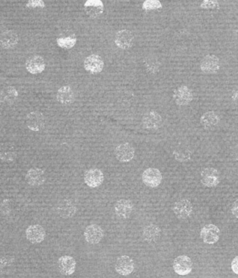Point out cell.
<instances>
[{
    "label": "cell",
    "instance_id": "6da1fadb",
    "mask_svg": "<svg viewBox=\"0 0 238 278\" xmlns=\"http://www.w3.org/2000/svg\"><path fill=\"white\" fill-rule=\"evenodd\" d=\"M142 179L145 185L154 188L160 185L162 181V175L157 168H148L142 173Z\"/></svg>",
    "mask_w": 238,
    "mask_h": 278
},
{
    "label": "cell",
    "instance_id": "7a4b0ae2",
    "mask_svg": "<svg viewBox=\"0 0 238 278\" xmlns=\"http://www.w3.org/2000/svg\"><path fill=\"white\" fill-rule=\"evenodd\" d=\"M192 261L186 255L176 257L173 262V269L175 272L180 276H187L192 272Z\"/></svg>",
    "mask_w": 238,
    "mask_h": 278
},
{
    "label": "cell",
    "instance_id": "3957f363",
    "mask_svg": "<svg viewBox=\"0 0 238 278\" xmlns=\"http://www.w3.org/2000/svg\"><path fill=\"white\" fill-rule=\"evenodd\" d=\"M25 180L27 183L32 187H39L46 182V173L41 168H30L26 174Z\"/></svg>",
    "mask_w": 238,
    "mask_h": 278
},
{
    "label": "cell",
    "instance_id": "277c9868",
    "mask_svg": "<svg viewBox=\"0 0 238 278\" xmlns=\"http://www.w3.org/2000/svg\"><path fill=\"white\" fill-rule=\"evenodd\" d=\"M201 180L203 185L208 187H215L220 182V175L215 168H206L201 174Z\"/></svg>",
    "mask_w": 238,
    "mask_h": 278
},
{
    "label": "cell",
    "instance_id": "5b68a950",
    "mask_svg": "<svg viewBox=\"0 0 238 278\" xmlns=\"http://www.w3.org/2000/svg\"><path fill=\"white\" fill-rule=\"evenodd\" d=\"M175 102L179 106H187L192 102L194 94L188 87L182 86L175 90L173 93Z\"/></svg>",
    "mask_w": 238,
    "mask_h": 278
},
{
    "label": "cell",
    "instance_id": "8992f818",
    "mask_svg": "<svg viewBox=\"0 0 238 278\" xmlns=\"http://www.w3.org/2000/svg\"><path fill=\"white\" fill-rule=\"evenodd\" d=\"M201 237L207 244H215L220 240V229L213 224L204 226L201 229Z\"/></svg>",
    "mask_w": 238,
    "mask_h": 278
},
{
    "label": "cell",
    "instance_id": "52a82bcc",
    "mask_svg": "<svg viewBox=\"0 0 238 278\" xmlns=\"http://www.w3.org/2000/svg\"><path fill=\"white\" fill-rule=\"evenodd\" d=\"M142 124L149 130H156L162 125V118L159 113L154 110L147 111L142 118Z\"/></svg>",
    "mask_w": 238,
    "mask_h": 278
},
{
    "label": "cell",
    "instance_id": "ba28073f",
    "mask_svg": "<svg viewBox=\"0 0 238 278\" xmlns=\"http://www.w3.org/2000/svg\"><path fill=\"white\" fill-rule=\"evenodd\" d=\"M173 213L179 219L189 218L193 213V206L190 201L187 199H182L177 201L173 205Z\"/></svg>",
    "mask_w": 238,
    "mask_h": 278
},
{
    "label": "cell",
    "instance_id": "9c48e42d",
    "mask_svg": "<svg viewBox=\"0 0 238 278\" xmlns=\"http://www.w3.org/2000/svg\"><path fill=\"white\" fill-rule=\"evenodd\" d=\"M220 69V61L215 55H206L201 62V71L205 74H216Z\"/></svg>",
    "mask_w": 238,
    "mask_h": 278
},
{
    "label": "cell",
    "instance_id": "30bf717a",
    "mask_svg": "<svg viewBox=\"0 0 238 278\" xmlns=\"http://www.w3.org/2000/svg\"><path fill=\"white\" fill-rule=\"evenodd\" d=\"M104 233L100 226L93 224L86 227L84 232L85 239L90 244L96 245L104 238Z\"/></svg>",
    "mask_w": 238,
    "mask_h": 278
},
{
    "label": "cell",
    "instance_id": "8fae6325",
    "mask_svg": "<svg viewBox=\"0 0 238 278\" xmlns=\"http://www.w3.org/2000/svg\"><path fill=\"white\" fill-rule=\"evenodd\" d=\"M134 262L127 255L119 257L116 261V271L121 276H128L134 270Z\"/></svg>",
    "mask_w": 238,
    "mask_h": 278
},
{
    "label": "cell",
    "instance_id": "7c38bea8",
    "mask_svg": "<svg viewBox=\"0 0 238 278\" xmlns=\"http://www.w3.org/2000/svg\"><path fill=\"white\" fill-rule=\"evenodd\" d=\"M104 180L103 172L99 168H90L85 173L84 181L92 188L100 187L103 183Z\"/></svg>",
    "mask_w": 238,
    "mask_h": 278
},
{
    "label": "cell",
    "instance_id": "4fadbf2b",
    "mask_svg": "<svg viewBox=\"0 0 238 278\" xmlns=\"http://www.w3.org/2000/svg\"><path fill=\"white\" fill-rule=\"evenodd\" d=\"M134 41V36L131 31L127 29L120 30L116 33L115 36V43L116 46L123 50L131 48Z\"/></svg>",
    "mask_w": 238,
    "mask_h": 278
},
{
    "label": "cell",
    "instance_id": "5bb4252c",
    "mask_svg": "<svg viewBox=\"0 0 238 278\" xmlns=\"http://www.w3.org/2000/svg\"><path fill=\"white\" fill-rule=\"evenodd\" d=\"M116 158L121 162H128L134 157L135 150L131 144L121 143L115 150Z\"/></svg>",
    "mask_w": 238,
    "mask_h": 278
},
{
    "label": "cell",
    "instance_id": "9a60e30c",
    "mask_svg": "<svg viewBox=\"0 0 238 278\" xmlns=\"http://www.w3.org/2000/svg\"><path fill=\"white\" fill-rule=\"evenodd\" d=\"M104 62L102 57L98 55H90L84 60V67L86 71L92 74H98L104 69Z\"/></svg>",
    "mask_w": 238,
    "mask_h": 278
},
{
    "label": "cell",
    "instance_id": "2e32d148",
    "mask_svg": "<svg viewBox=\"0 0 238 278\" xmlns=\"http://www.w3.org/2000/svg\"><path fill=\"white\" fill-rule=\"evenodd\" d=\"M56 212L57 215L62 218H71L76 214V207L71 200L64 199L57 205Z\"/></svg>",
    "mask_w": 238,
    "mask_h": 278
},
{
    "label": "cell",
    "instance_id": "e0dca14e",
    "mask_svg": "<svg viewBox=\"0 0 238 278\" xmlns=\"http://www.w3.org/2000/svg\"><path fill=\"white\" fill-rule=\"evenodd\" d=\"M26 237L29 242L33 244H38L44 241L46 231L41 225H31L26 230Z\"/></svg>",
    "mask_w": 238,
    "mask_h": 278
},
{
    "label": "cell",
    "instance_id": "ac0fdd59",
    "mask_svg": "<svg viewBox=\"0 0 238 278\" xmlns=\"http://www.w3.org/2000/svg\"><path fill=\"white\" fill-rule=\"evenodd\" d=\"M26 124L32 131L39 132L44 126V116L39 111L29 113L26 118Z\"/></svg>",
    "mask_w": 238,
    "mask_h": 278
},
{
    "label": "cell",
    "instance_id": "d6986e66",
    "mask_svg": "<svg viewBox=\"0 0 238 278\" xmlns=\"http://www.w3.org/2000/svg\"><path fill=\"white\" fill-rule=\"evenodd\" d=\"M133 211V203L130 200H118L115 205V213L118 218L126 220L129 218Z\"/></svg>",
    "mask_w": 238,
    "mask_h": 278
},
{
    "label": "cell",
    "instance_id": "ffe728a7",
    "mask_svg": "<svg viewBox=\"0 0 238 278\" xmlns=\"http://www.w3.org/2000/svg\"><path fill=\"white\" fill-rule=\"evenodd\" d=\"M25 67L27 72L30 74H37L45 70L46 63L42 57L39 55H34L27 59Z\"/></svg>",
    "mask_w": 238,
    "mask_h": 278
},
{
    "label": "cell",
    "instance_id": "44dd1931",
    "mask_svg": "<svg viewBox=\"0 0 238 278\" xmlns=\"http://www.w3.org/2000/svg\"><path fill=\"white\" fill-rule=\"evenodd\" d=\"M76 260L71 256L60 257L57 262L59 271L64 276H71L74 274L76 270Z\"/></svg>",
    "mask_w": 238,
    "mask_h": 278
},
{
    "label": "cell",
    "instance_id": "7402d4cb",
    "mask_svg": "<svg viewBox=\"0 0 238 278\" xmlns=\"http://www.w3.org/2000/svg\"><path fill=\"white\" fill-rule=\"evenodd\" d=\"M84 8L88 16L95 18L102 14L104 6L103 2L100 0H88L85 3Z\"/></svg>",
    "mask_w": 238,
    "mask_h": 278
},
{
    "label": "cell",
    "instance_id": "603a6c76",
    "mask_svg": "<svg viewBox=\"0 0 238 278\" xmlns=\"http://www.w3.org/2000/svg\"><path fill=\"white\" fill-rule=\"evenodd\" d=\"M57 100L61 104L69 105L74 102V93L71 87L63 86L58 90L57 93Z\"/></svg>",
    "mask_w": 238,
    "mask_h": 278
},
{
    "label": "cell",
    "instance_id": "cb8c5ba5",
    "mask_svg": "<svg viewBox=\"0 0 238 278\" xmlns=\"http://www.w3.org/2000/svg\"><path fill=\"white\" fill-rule=\"evenodd\" d=\"M220 119L218 115L215 111H210L205 113L201 116V124L205 129L207 130H212L216 128L219 123H220Z\"/></svg>",
    "mask_w": 238,
    "mask_h": 278
},
{
    "label": "cell",
    "instance_id": "d4e9b609",
    "mask_svg": "<svg viewBox=\"0 0 238 278\" xmlns=\"http://www.w3.org/2000/svg\"><path fill=\"white\" fill-rule=\"evenodd\" d=\"M161 235V229L158 226L150 224L146 226L142 232V237L147 243L156 242Z\"/></svg>",
    "mask_w": 238,
    "mask_h": 278
},
{
    "label": "cell",
    "instance_id": "484cf974",
    "mask_svg": "<svg viewBox=\"0 0 238 278\" xmlns=\"http://www.w3.org/2000/svg\"><path fill=\"white\" fill-rule=\"evenodd\" d=\"M18 42V36L13 30L5 31L1 35V45L5 49L13 48Z\"/></svg>",
    "mask_w": 238,
    "mask_h": 278
},
{
    "label": "cell",
    "instance_id": "4316f807",
    "mask_svg": "<svg viewBox=\"0 0 238 278\" xmlns=\"http://www.w3.org/2000/svg\"><path fill=\"white\" fill-rule=\"evenodd\" d=\"M18 93L13 87L8 86L1 90V102L6 104H12L18 98Z\"/></svg>",
    "mask_w": 238,
    "mask_h": 278
},
{
    "label": "cell",
    "instance_id": "83f0119b",
    "mask_svg": "<svg viewBox=\"0 0 238 278\" xmlns=\"http://www.w3.org/2000/svg\"><path fill=\"white\" fill-rule=\"evenodd\" d=\"M173 155H174L176 160L180 161V162H185V161H189L190 159L192 152L187 145H179L173 151Z\"/></svg>",
    "mask_w": 238,
    "mask_h": 278
},
{
    "label": "cell",
    "instance_id": "f1b7e54d",
    "mask_svg": "<svg viewBox=\"0 0 238 278\" xmlns=\"http://www.w3.org/2000/svg\"><path fill=\"white\" fill-rule=\"evenodd\" d=\"M76 41H77V39L73 36L58 38L57 39V45L64 49H71L76 45Z\"/></svg>",
    "mask_w": 238,
    "mask_h": 278
},
{
    "label": "cell",
    "instance_id": "f546056e",
    "mask_svg": "<svg viewBox=\"0 0 238 278\" xmlns=\"http://www.w3.org/2000/svg\"><path fill=\"white\" fill-rule=\"evenodd\" d=\"M5 149L6 150L1 149V160L4 161H12L16 157V153L14 150H13L12 145H7V144H5L4 145Z\"/></svg>",
    "mask_w": 238,
    "mask_h": 278
},
{
    "label": "cell",
    "instance_id": "4dcf8cb0",
    "mask_svg": "<svg viewBox=\"0 0 238 278\" xmlns=\"http://www.w3.org/2000/svg\"><path fill=\"white\" fill-rule=\"evenodd\" d=\"M162 7V4L158 0H147L144 1L142 4V8L145 11H151V10L159 9Z\"/></svg>",
    "mask_w": 238,
    "mask_h": 278
},
{
    "label": "cell",
    "instance_id": "1f68e13d",
    "mask_svg": "<svg viewBox=\"0 0 238 278\" xmlns=\"http://www.w3.org/2000/svg\"><path fill=\"white\" fill-rule=\"evenodd\" d=\"M201 7L205 9H211L219 7L218 1L214 0H205L201 4Z\"/></svg>",
    "mask_w": 238,
    "mask_h": 278
},
{
    "label": "cell",
    "instance_id": "d6a6232c",
    "mask_svg": "<svg viewBox=\"0 0 238 278\" xmlns=\"http://www.w3.org/2000/svg\"><path fill=\"white\" fill-rule=\"evenodd\" d=\"M27 6L32 8L36 7L44 8L45 4L42 0H34V1L31 0V1H29L28 3H27Z\"/></svg>",
    "mask_w": 238,
    "mask_h": 278
},
{
    "label": "cell",
    "instance_id": "836d02e7",
    "mask_svg": "<svg viewBox=\"0 0 238 278\" xmlns=\"http://www.w3.org/2000/svg\"><path fill=\"white\" fill-rule=\"evenodd\" d=\"M9 204H10V201L9 200H4V201H3V202L1 203V211H3V210L4 209V211L2 212L3 214L4 215H6L8 214V213H9L10 211V209H11V208H10L9 206Z\"/></svg>",
    "mask_w": 238,
    "mask_h": 278
},
{
    "label": "cell",
    "instance_id": "e575fe53",
    "mask_svg": "<svg viewBox=\"0 0 238 278\" xmlns=\"http://www.w3.org/2000/svg\"><path fill=\"white\" fill-rule=\"evenodd\" d=\"M231 213L236 218L238 219V199L233 203L232 207H231Z\"/></svg>",
    "mask_w": 238,
    "mask_h": 278
},
{
    "label": "cell",
    "instance_id": "d590c367",
    "mask_svg": "<svg viewBox=\"0 0 238 278\" xmlns=\"http://www.w3.org/2000/svg\"><path fill=\"white\" fill-rule=\"evenodd\" d=\"M231 269L235 274L238 275V256L235 257L231 263Z\"/></svg>",
    "mask_w": 238,
    "mask_h": 278
},
{
    "label": "cell",
    "instance_id": "8d00e7d4",
    "mask_svg": "<svg viewBox=\"0 0 238 278\" xmlns=\"http://www.w3.org/2000/svg\"><path fill=\"white\" fill-rule=\"evenodd\" d=\"M231 98H232V100L235 101V102H238V89H236L234 91Z\"/></svg>",
    "mask_w": 238,
    "mask_h": 278
},
{
    "label": "cell",
    "instance_id": "74e56055",
    "mask_svg": "<svg viewBox=\"0 0 238 278\" xmlns=\"http://www.w3.org/2000/svg\"><path fill=\"white\" fill-rule=\"evenodd\" d=\"M234 156L236 160L238 161V143L236 145V147H234Z\"/></svg>",
    "mask_w": 238,
    "mask_h": 278
}]
</instances>
